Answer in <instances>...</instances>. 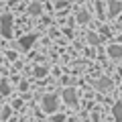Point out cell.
I'll return each instance as SVG.
<instances>
[{"label":"cell","instance_id":"obj_11","mask_svg":"<svg viewBox=\"0 0 122 122\" xmlns=\"http://www.w3.org/2000/svg\"><path fill=\"white\" fill-rule=\"evenodd\" d=\"M8 92H10L8 83H6V81H0V94H8Z\"/></svg>","mask_w":122,"mask_h":122},{"label":"cell","instance_id":"obj_5","mask_svg":"<svg viewBox=\"0 0 122 122\" xmlns=\"http://www.w3.org/2000/svg\"><path fill=\"white\" fill-rule=\"evenodd\" d=\"M110 86H112V81H110L108 77H102V79H98V81L94 83V87H96V90H108Z\"/></svg>","mask_w":122,"mask_h":122},{"label":"cell","instance_id":"obj_12","mask_svg":"<svg viewBox=\"0 0 122 122\" xmlns=\"http://www.w3.org/2000/svg\"><path fill=\"white\" fill-rule=\"evenodd\" d=\"M45 73H47V69H45V67H37V69H35V75H39V77H43Z\"/></svg>","mask_w":122,"mask_h":122},{"label":"cell","instance_id":"obj_14","mask_svg":"<svg viewBox=\"0 0 122 122\" xmlns=\"http://www.w3.org/2000/svg\"><path fill=\"white\" fill-rule=\"evenodd\" d=\"M63 120H65V116H55L53 118V122H63Z\"/></svg>","mask_w":122,"mask_h":122},{"label":"cell","instance_id":"obj_6","mask_svg":"<svg viewBox=\"0 0 122 122\" xmlns=\"http://www.w3.org/2000/svg\"><path fill=\"white\" fill-rule=\"evenodd\" d=\"M110 57H114V59H120L122 57V47H118V45H112V47L108 49Z\"/></svg>","mask_w":122,"mask_h":122},{"label":"cell","instance_id":"obj_10","mask_svg":"<svg viewBox=\"0 0 122 122\" xmlns=\"http://www.w3.org/2000/svg\"><path fill=\"white\" fill-rule=\"evenodd\" d=\"M87 18H90V16H87L86 10H81V12L77 14V20H79V22H87Z\"/></svg>","mask_w":122,"mask_h":122},{"label":"cell","instance_id":"obj_15","mask_svg":"<svg viewBox=\"0 0 122 122\" xmlns=\"http://www.w3.org/2000/svg\"><path fill=\"white\" fill-rule=\"evenodd\" d=\"M67 122H77V120H73V118H71V120H67Z\"/></svg>","mask_w":122,"mask_h":122},{"label":"cell","instance_id":"obj_1","mask_svg":"<svg viewBox=\"0 0 122 122\" xmlns=\"http://www.w3.org/2000/svg\"><path fill=\"white\" fill-rule=\"evenodd\" d=\"M0 33H2V35L6 37V39H10V37H12V16H10V14H4V16L0 18Z\"/></svg>","mask_w":122,"mask_h":122},{"label":"cell","instance_id":"obj_8","mask_svg":"<svg viewBox=\"0 0 122 122\" xmlns=\"http://www.w3.org/2000/svg\"><path fill=\"white\" fill-rule=\"evenodd\" d=\"M114 118H116V122H122V102L114 106Z\"/></svg>","mask_w":122,"mask_h":122},{"label":"cell","instance_id":"obj_13","mask_svg":"<svg viewBox=\"0 0 122 122\" xmlns=\"http://www.w3.org/2000/svg\"><path fill=\"white\" fill-rule=\"evenodd\" d=\"M90 43L98 45V43H100V37H98V35H90Z\"/></svg>","mask_w":122,"mask_h":122},{"label":"cell","instance_id":"obj_9","mask_svg":"<svg viewBox=\"0 0 122 122\" xmlns=\"http://www.w3.org/2000/svg\"><path fill=\"white\" fill-rule=\"evenodd\" d=\"M29 12H30V14H35V16H37V14H41V4L33 2V4L29 6Z\"/></svg>","mask_w":122,"mask_h":122},{"label":"cell","instance_id":"obj_2","mask_svg":"<svg viewBox=\"0 0 122 122\" xmlns=\"http://www.w3.org/2000/svg\"><path fill=\"white\" fill-rule=\"evenodd\" d=\"M43 110L47 114H53L57 110V96H53V94H49V96L43 98Z\"/></svg>","mask_w":122,"mask_h":122},{"label":"cell","instance_id":"obj_4","mask_svg":"<svg viewBox=\"0 0 122 122\" xmlns=\"http://www.w3.org/2000/svg\"><path fill=\"white\" fill-rule=\"evenodd\" d=\"M35 39H37V35H25V37L20 39V47H22V49H29V47H33Z\"/></svg>","mask_w":122,"mask_h":122},{"label":"cell","instance_id":"obj_3","mask_svg":"<svg viewBox=\"0 0 122 122\" xmlns=\"http://www.w3.org/2000/svg\"><path fill=\"white\" fill-rule=\"evenodd\" d=\"M63 100H65L67 104H75V102H77V94H75V90H65V92H63Z\"/></svg>","mask_w":122,"mask_h":122},{"label":"cell","instance_id":"obj_7","mask_svg":"<svg viewBox=\"0 0 122 122\" xmlns=\"http://www.w3.org/2000/svg\"><path fill=\"white\" fill-rule=\"evenodd\" d=\"M120 8H122L120 2H118V0H112V2H110V16H116V14L120 12Z\"/></svg>","mask_w":122,"mask_h":122}]
</instances>
